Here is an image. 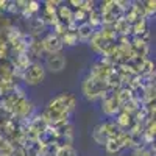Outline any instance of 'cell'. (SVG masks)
<instances>
[{
	"label": "cell",
	"instance_id": "1",
	"mask_svg": "<svg viewBox=\"0 0 156 156\" xmlns=\"http://www.w3.org/2000/svg\"><path fill=\"white\" fill-rule=\"evenodd\" d=\"M76 108V97L70 92H61L51 98L42 112L48 125H58L69 122L70 114Z\"/></svg>",
	"mask_w": 156,
	"mask_h": 156
},
{
	"label": "cell",
	"instance_id": "2",
	"mask_svg": "<svg viewBox=\"0 0 156 156\" xmlns=\"http://www.w3.org/2000/svg\"><path fill=\"white\" fill-rule=\"evenodd\" d=\"M106 90H108V84H106L105 80H100V78L92 76L89 73L83 80V83H81V92H83V97L87 101L100 100L103 95L106 94Z\"/></svg>",
	"mask_w": 156,
	"mask_h": 156
},
{
	"label": "cell",
	"instance_id": "3",
	"mask_svg": "<svg viewBox=\"0 0 156 156\" xmlns=\"http://www.w3.org/2000/svg\"><path fill=\"white\" fill-rule=\"evenodd\" d=\"M120 131H122V129L115 125V122H114L112 119H106V120L100 122V123L94 128V131H92V139H94L95 144L105 145L108 139L119 136Z\"/></svg>",
	"mask_w": 156,
	"mask_h": 156
},
{
	"label": "cell",
	"instance_id": "4",
	"mask_svg": "<svg viewBox=\"0 0 156 156\" xmlns=\"http://www.w3.org/2000/svg\"><path fill=\"white\" fill-rule=\"evenodd\" d=\"M45 75H47V72H45V69L42 66V62L33 61L30 66L22 72L20 80L27 86H37V84H41L45 80Z\"/></svg>",
	"mask_w": 156,
	"mask_h": 156
},
{
	"label": "cell",
	"instance_id": "5",
	"mask_svg": "<svg viewBox=\"0 0 156 156\" xmlns=\"http://www.w3.org/2000/svg\"><path fill=\"white\" fill-rule=\"evenodd\" d=\"M101 101V112L105 114L108 119H114V117L120 112V103L117 98V90L109 89L106 90V94L100 98Z\"/></svg>",
	"mask_w": 156,
	"mask_h": 156
},
{
	"label": "cell",
	"instance_id": "6",
	"mask_svg": "<svg viewBox=\"0 0 156 156\" xmlns=\"http://www.w3.org/2000/svg\"><path fill=\"white\" fill-rule=\"evenodd\" d=\"M66 56H64L61 51L59 53H51V55H47L44 58V62H42V66L45 69V72H51V73H59L62 72L64 69H66Z\"/></svg>",
	"mask_w": 156,
	"mask_h": 156
},
{
	"label": "cell",
	"instance_id": "7",
	"mask_svg": "<svg viewBox=\"0 0 156 156\" xmlns=\"http://www.w3.org/2000/svg\"><path fill=\"white\" fill-rule=\"evenodd\" d=\"M41 45L44 53L51 55V53H59L62 50V42H61V37L58 34H55L53 31L47 33L42 39H41Z\"/></svg>",
	"mask_w": 156,
	"mask_h": 156
},
{
	"label": "cell",
	"instance_id": "8",
	"mask_svg": "<svg viewBox=\"0 0 156 156\" xmlns=\"http://www.w3.org/2000/svg\"><path fill=\"white\" fill-rule=\"evenodd\" d=\"M123 150H125V144H123V140H122V131H120L119 136L108 139L106 144H105V151L108 154H119Z\"/></svg>",
	"mask_w": 156,
	"mask_h": 156
},
{
	"label": "cell",
	"instance_id": "9",
	"mask_svg": "<svg viewBox=\"0 0 156 156\" xmlns=\"http://www.w3.org/2000/svg\"><path fill=\"white\" fill-rule=\"evenodd\" d=\"M56 16H58V20L64 25H69L73 22V9L66 5V3H61L58 8H56Z\"/></svg>",
	"mask_w": 156,
	"mask_h": 156
},
{
	"label": "cell",
	"instance_id": "10",
	"mask_svg": "<svg viewBox=\"0 0 156 156\" xmlns=\"http://www.w3.org/2000/svg\"><path fill=\"white\" fill-rule=\"evenodd\" d=\"M28 28H30V34L33 37H37L39 34H42V31L47 28V25L39 16H33L31 19H28Z\"/></svg>",
	"mask_w": 156,
	"mask_h": 156
},
{
	"label": "cell",
	"instance_id": "11",
	"mask_svg": "<svg viewBox=\"0 0 156 156\" xmlns=\"http://www.w3.org/2000/svg\"><path fill=\"white\" fill-rule=\"evenodd\" d=\"M112 120L115 122V125L119 126V128L122 129V131H126V129L134 123L133 115H131V114H128V112H125V111H120L119 114H117V115L114 117Z\"/></svg>",
	"mask_w": 156,
	"mask_h": 156
},
{
	"label": "cell",
	"instance_id": "12",
	"mask_svg": "<svg viewBox=\"0 0 156 156\" xmlns=\"http://www.w3.org/2000/svg\"><path fill=\"white\" fill-rule=\"evenodd\" d=\"M95 31H97V30L90 27V25H89L87 22L80 23V25L76 27V34H78V39H80V41H86V42H89V41H90V37L94 36V33H95Z\"/></svg>",
	"mask_w": 156,
	"mask_h": 156
},
{
	"label": "cell",
	"instance_id": "13",
	"mask_svg": "<svg viewBox=\"0 0 156 156\" xmlns=\"http://www.w3.org/2000/svg\"><path fill=\"white\" fill-rule=\"evenodd\" d=\"M23 153L25 156H41V144H39L37 140H28V142H25L23 144Z\"/></svg>",
	"mask_w": 156,
	"mask_h": 156
},
{
	"label": "cell",
	"instance_id": "14",
	"mask_svg": "<svg viewBox=\"0 0 156 156\" xmlns=\"http://www.w3.org/2000/svg\"><path fill=\"white\" fill-rule=\"evenodd\" d=\"M61 42H62V47H64V45H66V47H75V45H78L80 39H78L76 31H70V30H67L66 33L61 36Z\"/></svg>",
	"mask_w": 156,
	"mask_h": 156
},
{
	"label": "cell",
	"instance_id": "15",
	"mask_svg": "<svg viewBox=\"0 0 156 156\" xmlns=\"http://www.w3.org/2000/svg\"><path fill=\"white\" fill-rule=\"evenodd\" d=\"M142 6H144V12H145V19L154 16L156 11V2L154 0H148V2H142Z\"/></svg>",
	"mask_w": 156,
	"mask_h": 156
},
{
	"label": "cell",
	"instance_id": "16",
	"mask_svg": "<svg viewBox=\"0 0 156 156\" xmlns=\"http://www.w3.org/2000/svg\"><path fill=\"white\" fill-rule=\"evenodd\" d=\"M56 156H78V151L73 148V145H66V147H58Z\"/></svg>",
	"mask_w": 156,
	"mask_h": 156
},
{
	"label": "cell",
	"instance_id": "17",
	"mask_svg": "<svg viewBox=\"0 0 156 156\" xmlns=\"http://www.w3.org/2000/svg\"><path fill=\"white\" fill-rule=\"evenodd\" d=\"M56 151H58V145L56 144H50V145L42 147L41 156H56Z\"/></svg>",
	"mask_w": 156,
	"mask_h": 156
},
{
	"label": "cell",
	"instance_id": "18",
	"mask_svg": "<svg viewBox=\"0 0 156 156\" xmlns=\"http://www.w3.org/2000/svg\"><path fill=\"white\" fill-rule=\"evenodd\" d=\"M129 156H153V154L148 150V147H139V148H134Z\"/></svg>",
	"mask_w": 156,
	"mask_h": 156
},
{
	"label": "cell",
	"instance_id": "19",
	"mask_svg": "<svg viewBox=\"0 0 156 156\" xmlns=\"http://www.w3.org/2000/svg\"><path fill=\"white\" fill-rule=\"evenodd\" d=\"M8 3H9V2H2V0H0V16H2L3 12H6V9H8Z\"/></svg>",
	"mask_w": 156,
	"mask_h": 156
}]
</instances>
